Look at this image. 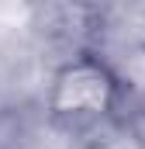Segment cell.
I'll use <instances>...</instances> for the list:
<instances>
[{
	"instance_id": "1",
	"label": "cell",
	"mask_w": 145,
	"mask_h": 149,
	"mask_svg": "<svg viewBox=\"0 0 145 149\" xmlns=\"http://www.w3.org/2000/svg\"><path fill=\"white\" fill-rule=\"evenodd\" d=\"M110 97V76L100 66H72L59 76V90H55V104L66 111H100Z\"/></svg>"
}]
</instances>
